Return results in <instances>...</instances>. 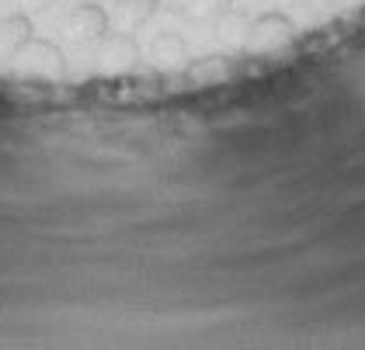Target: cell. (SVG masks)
<instances>
[{"label": "cell", "mask_w": 365, "mask_h": 350, "mask_svg": "<svg viewBox=\"0 0 365 350\" xmlns=\"http://www.w3.org/2000/svg\"><path fill=\"white\" fill-rule=\"evenodd\" d=\"M11 63H14L18 73H25V77H46V80H56V77H63V70H66L59 46L46 42V38H35V35H31L25 46H18L11 53Z\"/></svg>", "instance_id": "cell-1"}, {"label": "cell", "mask_w": 365, "mask_h": 350, "mask_svg": "<svg viewBox=\"0 0 365 350\" xmlns=\"http://www.w3.org/2000/svg\"><path fill=\"white\" fill-rule=\"evenodd\" d=\"M292 42H296V25L279 11H264L247 25V49L251 53H279Z\"/></svg>", "instance_id": "cell-2"}, {"label": "cell", "mask_w": 365, "mask_h": 350, "mask_svg": "<svg viewBox=\"0 0 365 350\" xmlns=\"http://www.w3.org/2000/svg\"><path fill=\"white\" fill-rule=\"evenodd\" d=\"M108 28H112V18L101 11V4H87V0H81L66 18V35L73 42H81V46L101 42L108 35Z\"/></svg>", "instance_id": "cell-3"}, {"label": "cell", "mask_w": 365, "mask_h": 350, "mask_svg": "<svg viewBox=\"0 0 365 350\" xmlns=\"http://www.w3.org/2000/svg\"><path fill=\"white\" fill-rule=\"evenodd\" d=\"M98 63L105 73H129L136 63H140V46L129 31H108L101 42H98Z\"/></svg>", "instance_id": "cell-4"}, {"label": "cell", "mask_w": 365, "mask_h": 350, "mask_svg": "<svg viewBox=\"0 0 365 350\" xmlns=\"http://www.w3.org/2000/svg\"><path fill=\"white\" fill-rule=\"evenodd\" d=\"M157 7H160V0H115L112 7V21L118 25V31H136L143 28L153 14H157Z\"/></svg>", "instance_id": "cell-5"}, {"label": "cell", "mask_w": 365, "mask_h": 350, "mask_svg": "<svg viewBox=\"0 0 365 350\" xmlns=\"http://www.w3.org/2000/svg\"><path fill=\"white\" fill-rule=\"evenodd\" d=\"M150 55H153V63H160V66H178V63L188 59V46H185L181 35L160 31V35L153 38V46H150Z\"/></svg>", "instance_id": "cell-6"}, {"label": "cell", "mask_w": 365, "mask_h": 350, "mask_svg": "<svg viewBox=\"0 0 365 350\" xmlns=\"http://www.w3.org/2000/svg\"><path fill=\"white\" fill-rule=\"evenodd\" d=\"M31 38V18L25 11H18V14H7L4 21H0V46L7 49V53H14L18 46H25Z\"/></svg>", "instance_id": "cell-7"}, {"label": "cell", "mask_w": 365, "mask_h": 350, "mask_svg": "<svg viewBox=\"0 0 365 350\" xmlns=\"http://www.w3.org/2000/svg\"><path fill=\"white\" fill-rule=\"evenodd\" d=\"M178 11L192 21H220L230 11V0H181Z\"/></svg>", "instance_id": "cell-8"}, {"label": "cell", "mask_w": 365, "mask_h": 350, "mask_svg": "<svg viewBox=\"0 0 365 350\" xmlns=\"http://www.w3.org/2000/svg\"><path fill=\"white\" fill-rule=\"evenodd\" d=\"M53 4H56V0H18V7H21L29 18H31V14H42V11H49Z\"/></svg>", "instance_id": "cell-9"}, {"label": "cell", "mask_w": 365, "mask_h": 350, "mask_svg": "<svg viewBox=\"0 0 365 350\" xmlns=\"http://www.w3.org/2000/svg\"><path fill=\"white\" fill-rule=\"evenodd\" d=\"M160 4H168L170 11H178V7H181V0H160Z\"/></svg>", "instance_id": "cell-10"}, {"label": "cell", "mask_w": 365, "mask_h": 350, "mask_svg": "<svg viewBox=\"0 0 365 350\" xmlns=\"http://www.w3.org/2000/svg\"><path fill=\"white\" fill-rule=\"evenodd\" d=\"M327 4H359V0H327Z\"/></svg>", "instance_id": "cell-11"}, {"label": "cell", "mask_w": 365, "mask_h": 350, "mask_svg": "<svg viewBox=\"0 0 365 350\" xmlns=\"http://www.w3.org/2000/svg\"><path fill=\"white\" fill-rule=\"evenodd\" d=\"M87 4H101V0H87Z\"/></svg>", "instance_id": "cell-12"}]
</instances>
